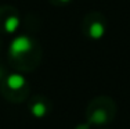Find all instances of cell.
<instances>
[{
    "instance_id": "cell-2",
    "label": "cell",
    "mask_w": 130,
    "mask_h": 129,
    "mask_svg": "<svg viewBox=\"0 0 130 129\" xmlns=\"http://www.w3.org/2000/svg\"><path fill=\"white\" fill-rule=\"evenodd\" d=\"M29 86L26 85L25 79L18 74L7 76L2 85V94L11 103H20L28 97Z\"/></svg>"
},
{
    "instance_id": "cell-3",
    "label": "cell",
    "mask_w": 130,
    "mask_h": 129,
    "mask_svg": "<svg viewBox=\"0 0 130 129\" xmlns=\"http://www.w3.org/2000/svg\"><path fill=\"white\" fill-rule=\"evenodd\" d=\"M32 50V42L28 38L22 36V38H18L11 43L10 47V54L11 58L14 60V63H17V65L22 69H29L32 68V63L26 56L30 53Z\"/></svg>"
},
{
    "instance_id": "cell-1",
    "label": "cell",
    "mask_w": 130,
    "mask_h": 129,
    "mask_svg": "<svg viewBox=\"0 0 130 129\" xmlns=\"http://www.w3.org/2000/svg\"><path fill=\"white\" fill-rule=\"evenodd\" d=\"M116 115V104L111 97L98 96L89 103L86 108V118L90 125L105 126L111 124Z\"/></svg>"
},
{
    "instance_id": "cell-4",
    "label": "cell",
    "mask_w": 130,
    "mask_h": 129,
    "mask_svg": "<svg viewBox=\"0 0 130 129\" xmlns=\"http://www.w3.org/2000/svg\"><path fill=\"white\" fill-rule=\"evenodd\" d=\"M30 112L36 117V118H43L47 115L48 110H50V104L44 97H35L30 101Z\"/></svg>"
},
{
    "instance_id": "cell-5",
    "label": "cell",
    "mask_w": 130,
    "mask_h": 129,
    "mask_svg": "<svg viewBox=\"0 0 130 129\" xmlns=\"http://www.w3.org/2000/svg\"><path fill=\"white\" fill-rule=\"evenodd\" d=\"M2 76H3V72H2V69H0V79H2Z\"/></svg>"
}]
</instances>
